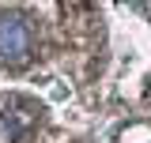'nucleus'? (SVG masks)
Here are the masks:
<instances>
[{
  "label": "nucleus",
  "mask_w": 151,
  "mask_h": 143,
  "mask_svg": "<svg viewBox=\"0 0 151 143\" xmlns=\"http://www.w3.org/2000/svg\"><path fill=\"white\" fill-rule=\"evenodd\" d=\"M34 49L30 19L19 11H0V64H23Z\"/></svg>",
  "instance_id": "obj_1"
},
{
  "label": "nucleus",
  "mask_w": 151,
  "mask_h": 143,
  "mask_svg": "<svg viewBox=\"0 0 151 143\" xmlns=\"http://www.w3.org/2000/svg\"><path fill=\"white\" fill-rule=\"evenodd\" d=\"M34 124H38L34 106H30L27 98L12 94V98L4 102V109H0V132L8 136V143H23L30 132H34Z\"/></svg>",
  "instance_id": "obj_2"
},
{
  "label": "nucleus",
  "mask_w": 151,
  "mask_h": 143,
  "mask_svg": "<svg viewBox=\"0 0 151 143\" xmlns=\"http://www.w3.org/2000/svg\"><path fill=\"white\" fill-rule=\"evenodd\" d=\"M42 87H45V98H49L53 106H60V102H68V98H72V87H68L60 75H45V79H42Z\"/></svg>",
  "instance_id": "obj_3"
}]
</instances>
